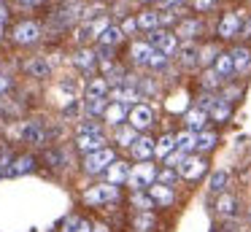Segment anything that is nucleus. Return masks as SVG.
<instances>
[{"mask_svg":"<svg viewBox=\"0 0 251 232\" xmlns=\"http://www.w3.org/2000/svg\"><path fill=\"white\" fill-rule=\"evenodd\" d=\"M157 176H159L157 167L149 165V162H143V165H135V167L130 170V178H127V183H130L135 192H143V189L154 186V178H157Z\"/></svg>","mask_w":251,"mask_h":232,"instance_id":"nucleus-1","label":"nucleus"},{"mask_svg":"<svg viewBox=\"0 0 251 232\" xmlns=\"http://www.w3.org/2000/svg\"><path fill=\"white\" fill-rule=\"evenodd\" d=\"M114 162H116L114 149H100V151H95V154H87V159H84V170H87L89 176H98V173L108 170Z\"/></svg>","mask_w":251,"mask_h":232,"instance_id":"nucleus-2","label":"nucleus"},{"mask_svg":"<svg viewBox=\"0 0 251 232\" xmlns=\"http://www.w3.org/2000/svg\"><path fill=\"white\" fill-rule=\"evenodd\" d=\"M116 197H119V189H116L114 183H98V186L84 192V203L87 205H108V203H114Z\"/></svg>","mask_w":251,"mask_h":232,"instance_id":"nucleus-3","label":"nucleus"},{"mask_svg":"<svg viewBox=\"0 0 251 232\" xmlns=\"http://www.w3.org/2000/svg\"><path fill=\"white\" fill-rule=\"evenodd\" d=\"M149 43H151L157 52H162L165 57H168V54H173L176 49H178V38H176L173 32H168V30H154V32H149Z\"/></svg>","mask_w":251,"mask_h":232,"instance_id":"nucleus-4","label":"nucleus"},{"mask_svg":"<svg viewBox=\"0 0 251 232\" xmlns=\"http://www.w3.org/2000/svg\"><path fill=\"white\" fill-rule=\"evenodd\" d=\"M243 19L246 14H224L222 22H219V35L222 38H235L243 27Z\"/></svg>","mask_w":251,"mask_h":232,"instance_id":"nucleus-5","label":"nucleus"},{"mask_svg":"<svg viewBox=\"0 0 251 232\" xmlns=\"http://www.w3.org/2000/svg\"><path fill=\"white\" fill-rule=\"evenodd\" d=\"M41 38V27L35 22H22L14 27V41L17 43H35Z\"/></svg>","mask_w":251,"mask_h":232,"instance_id":"nucleus-6","label":"nucleus"},{"mask_svg":"<svg viewBox=\"0 0 251 232\" xmlns=\"http://www.w3.org/2000/svg\"><path fill=\"white\" fill-rule=\"evenodd\" d=\"M35 170V159L30 154H25V156H14V162L8 165V170H6V176L8 178H19V176H27V173H33Z\"/></svg>","mask_w":251,"mask_h":232,"instance_id":"nucleus-7","label":"nucleus"},{"mask_svg":"<svg viewBox=\"0 0 251 232\" xmlns=\"http://www.w3.org/2000/svg\"><path fill=\"white\" fill-rule=\"evenodd\" d=\"M151 122H154V111L149 105H135L130 111V127L146 129V127H151Z\"/></svg>","mask_w":251,"mask_h":232,"instance_id":"nucleus-8","label":"nucleus"},{"mask_svg":"<svg viewBox=\"0 0 251 232\" xmlns=\"http://www.w3.org/2000/svg\"><path fill=\"white\" fill-rule=\"evenodd\" d=\"M105 135L103 132H92V135H78L76 138V146L81 151H87V154H95V151H100V149H105Z\"/></svg>","mask_w":251,"mask_h":232,"instance_id":"nucleus-9","label":"nucleus"},{"mask_svg":"<svg viewBox=\"0 0 251 232\" xmlns=\"http://www.w3.org/2000/svg\"><path fill=\"white\" fill-rule=\"evenodd\" d=\"M178 173L184 178H189V181H195V178H200L202 173H205V162H202L200 156H186V162L178 167Z\"/></svg>","mask_w":251,"mask_h":232,"instance_id":"nucleus-10","label":"nucleus"},{"mask_svg":"<svg viewBox=\"0 0 251 232\" xmlns=\"http://www.w3.org/2000/svg\"><path fill=\"white\" fill-rule=\"evenodd\" d=\"M22 140H27V143H33V146H44L46 143V129L41 127L38 122H27L22 127Z\"/></svg>","mask_w":251,"mask_h":232,"instance_id":"nucleus-11","label":"nucleus"},{"mask_svg":"<svg viewBox=\"0 0 251 232\" xmlns=\"http://www.w3.org/2000/svg\"><path fill=\"white\" fill-rule=\"evenodd\" d=\"M178 59H181V65H186V68H192V65H197L202 59V52H200V46L197 43H192V41H186L184 46L178 49Z\"/></svg>","mask_w":251,"mask_h":232,"instance_id":"nucleus-12","label":"nucleus"},{"mask_svg":"<svg viewBox=\"0 0 251 232\" xmlns=\"http://www.w3.org/2000/svg\"><path fill=\"white\" fill-rule=\"evenodd\" d=\"M130 57L135 65H149L154 57V46L151 43H132L130 46Z\"/></svg>","mask_w":251,"mask_h":232,"instance_id":"nucleus-13","label":"nucleus"},{"mask_svg":"<svg viewBox=\"0 0 251 232\" xmlns=\"http://www.w3.org/2000/svg\"><path fill=\"white\" fill-rule=\"evenodd\" d=\"M127 116H130V105L127 103H111L105 108V122L108 124H122Z\"/></svg>","mask_w":251,"mask_h":232,"instance_id":"nucleus-14","label":"nucleus"},{"mask_svg":"<svg viewBox=\"0 0 251 232\" xmlns=\"http://www.w3.org/2000/svg\"><path fill=\"white\" fill-rule=\"evenodd\" d=\"M130 170H132V167L127 165V162H119V159H116L114 165L108 167V183H114V186L125 183L127 178H130Z\"/></svg>","mask_w":251,"mask_h":232,"instance_id":"nucleus-15","label":"nucleus"},{"mask_svg":"<svg viewBox=\"0 0 251 232\" xmlns=\"http://www.w3.org/2000/svg\"><path fill=\"white\" fill-rule=\"evenodd\" d=\"M108 27V19H98V22H87V25H81L78 27V41H89V38H95L98 35L100 38V32Z\"/></svg>","mask_w":251,"mask_h":232,"instance_id":"nucleus-16","label":"nucleus"},{"mask_svg":"<svg viewBox=\"0 0 251 232\" xmlns=\"http://www.w3.org/2000/svg\"><path fill=\"white\" fill-rule=\"evenodd\" d=\"M154 149H157V140H151V138H138L135 146H132V156H135V159H141V162H146L149 156L154 154Z\"/></svg>","mask_w":251,"mask_h":232,"instance_id":"nucleus-17","label":"nucleus"},{"mask_svg":"<svg viewBox=\"0 0 251 232\" xmlns=\"http://www.w3.org/2000/svg\"><path fill=\"white\" fill-rule=\"evenodd\" d=\"M149 194L157 205H173V189L170 186H162V183H154L149 186Z\"/></svg>","mask_w":251,"mask_h":232,"instance_id":"nucleus-18","label":"nucleus"},{"mask_svg":"<svg viewBox=\"0 0 251 232\" xmlns=\"http://www.w3.org/2000/svg\"><path fill=\"white\" fill-rule=\"evenodd\" d=\"M103 70H105V81H108V86H119V84H125V81H127L125 70H122L116 62H105Z\"/></svg>","mask_w":251,"mask_h":232,"instance_id":"nucleus-19","label":"nucleus"},{"mask_svg":"<svg viewBox=\"0 0 251 232\" xmlns=\"http://www.w3.org/2000/svg\"><path fill=\"white\" fill-rule=\"evenodd\" d=\"M200 30H202V25H200L197 19H184V22L178 25V30H176V35L184 38V41H192V38H195Z\"/></svg>","mask_w":251,"mask_h":232,"instance_id":"nucleus-20","label":"nucleus"},{"mask_svg":"<svg viewBox=\"0 0 251 232\" xmlns=\"http://www.w3.org/2000/svg\"><path fill=\"white\" fill-rule=\"evenodd\" d=\"M205 119H208V113L200 111V108L189 111V113H186V129H192V132H202V127H205Z\"/></svg>","mask_w":251,"mask_h":232,"instance_id":"nucleus-21","label":"nucleus"},{"mask_svg":"<svg viewBox=\"0 0 251 232\" xmlns=\"http://www.w3.org/2000/svg\"><path fill=\"white\" fill-rule=\"evenodd\" d=\"M216 210L222 216H227V219H232V216L238 213V200H235L232 194H222V197H219V203H216Z\"/></svg>","mask_w":251,"mask_h":232,"instance_id":"nucleus-22","label":"nucleus"},{"mask_svg":"<svg viewBox=\"0 0 251 232\" xmlns=\"http://www.w3.org/2000/svg\"><path fill=\"white\" fill-rule=\"evenodd\" d=\"M122 38H125V30L116 27V25H108L103 32H100V43H103V46H116Z\"/></svg>","mask_w":251,"mask_h":232,"instance_id":"nucleus-23","label":"nucleus"},{"mask_svg":"<svg viewBox=\"0 0 251 232\" xmlns=\"http://www.w3.org/2000/svg\"><path fill=\"white\" fill-rule=\"evenodd\" d=\"M232 62H235V73H243L251 68V52L249 49H232Z\"/></svg>","mask_w":251,"mask_h":232,"instance_id":"nucleus-24","label":"nucleus"},{"mask_svg":"<svg viewBox=\"0 0 251 232\" xmlns=\"http://www.w3.org/2000/svg\"><path fill=\"white\" fill-rule=\"evenodd\" d=\"M213 70H216L222 78H229V76L235 73V62H232V54H219L216 57V65H213Z\"/></svg>","mask_w":251,"mask_h":232,"instance_id":"nucleus-25","label":"nucleus"},{"mask_svg":"<svg viewBox=\"0 0 251 232\" xmlns=\"http://www.w3.org/2000/svg\"><path fill=\"white\" fill-rule=\"evenodd\" d=\"M176 149L178 151H192V149H197V135L192 132V129H184V132H178L176 135Z\"/></svg>","mask_w":251,"mask_h":232,"instance_id":"nucleus-26","label":"nucleus"},{"mask_svg":"<svg viewBox=\"0 0 251 232\" xmlns=\"http://www.w3.org/2000/svg\"><path fill=\"white\" fill-rule=\"evenodd\" d=\"M105 92H108V81L105 78H92L87 84V97H92V100H105Z\"/></svg>","mask_w":251,"mask_h":232,"instance_id":"nucleus-27","label":"nucleus"},{"mask_svg":"<svg viewBox=\"0 0 251 232\" xmlns=\"http://www.w3.org/2000/svg\"><path fill=\"white\" fill-rule=\"evenodd\" d=\"M25 68H27V73L35 76V78H44V76H49V70H51L49 62H46L44 57H33L27 65H25Z\"/></svg>","mask_w":251,"mask_h":232,"instance_id":"nucleus-28","label":"nucleus"},{"mask_svg":"<svg viewBox=\"0 0 251 232\" xmlns=\"http://www.w3.org/2000/svg\"><path fill=\"white\" fill-rule=\"evenodd\" d=\"M159 25H162V22H159V11H143V14L138 16V27H143V30H149V32H154Z\"/></svg>","mask_w":251,"mask_h":232,"instance_id":"nucleus-29","label":"nucleus"},{"mask_svg":"<svg viewBox=\"0 0 251 232\" xmlns=\"http://www.w3.org/2000/svg\"><path fill=\"white\" fill-rule=\"evenodd\" d=\"M154 224H157V221H154L151 210H141V213H138L135 219H132V227H135L138 232H151V230H154Z\"/></svg>","mask_w":251,"mask_h":232,"instance_id":"nucleus-30","label":"nucleus"},{"mask_svg":"<svg viewBox=\"0 0 251 232\" xmlns=\"http://www.w3.org/2000/svg\"><path fill=\"white\" fill-rule=\"evenodd\" d=\"M135 140H138V129L135 127H119V129H116V143H119V146L132 149Z\"/></svg>","mask_w":251,"mask_h":232,"instance_id":"nucleus-31","label":"nucleus"},{"mask_svg":"<svg viewBox=\"0 0 251 232\" xmlns=\"http://www.w3.org/2000/svg\"><path fill=\"white\" fill-rule=\"evenodd\" d=\"M227 181H229L227 170H213L211 181H208V189H211V192H224V189H227Z\"/></svg>","mask_w":251,"mask_h":232,"instance_id":"nucleus-32","label":"nucleus"},{"mask_svg":"<svg viewBox=\"0 0 251 232\" xmlns=\"http://www.w3.org/2000/svg\"><path fill=\"white\" fill-rule=\"evenodd\" d=\"M173 151H176V135H162V138L157 140L154 154H157V156H170Z\"/></svg>","mask_w":251,"mask_h":232,"instance_id":"nucleus-33","label":"nucleus"},{"mask_svg":"<svg viewBox=\"0 0 251 232\" xmlns=\"http://www.w3.org/2000/svg\"><path fill=\"white\" fill-rule=\"evenodd\" d=\"M95 57H98L95 52H76L73 62H76V68H81V70H87V73H92V70H95Z\"/></svg>","mask_w":251,"mask_h":232,"instance_id":"nucleus-34","label":"nucleus"},{"mask_svg":"<svg viewBox=\"0 0 251 232\" xmlns=\"http://www.w3.org/2000/svg\"><path fill=\"white\" fill-rule=\"evenodd\" d=\"M105 100H92V97H87L84 100V113L87 116H105Z\"/></svg>","mask_w":251,"mask_h":232,"instance_id":"nucleus-35","label":"nucleus"},{"mask_svg":"<svg viewBox=\"0 0 251 232\" xmlns=\"http://www.w3.org/2000/svg\"><path fill=\"white\" fill-rule=\"evenodd\" d=\"M130 203L135 205V208H141V210H151L154 205H157V203L151 200V194H149V192H132Z\"/></svg>","mask_w":251,"mask_h":232,"instance_id":"nucleus-36","label":"nucleus"},{"mask_svg":"<svg viewBox=\"0 0 251 232\" xmlns=\"http://www.w3.org/2000/svg\"><path fill=\"white\" fill-rule=\"evenodd\" d=\"M211 116L216 119V122H222V119H227L229 116V100H216L213 103V108H211Z\"/></svg>","mask_w":251,"mask_h":232,"instance_id":"nucleus-37","label":"nucleus"},{"mask_svg":"<svg viewBox=\"0 0 251 232\" xmlns=\"http://www.w3.org/2000/svg\"><path fill=\"white\" fill-rule=\"evenodd\" d=\"M216 146V135L213 132H200L197 135V151H211Z\"/></svg>","mask_w":251,"mask_h":232,"instance_id":"nucleus-38","label":"nucleus"},{"mask_svg":"<svg viewBox=\"0 0 251 232\" xmlns=\"http://www.w3.org/2000/svg\"><path fill=\"white\" fill-rule=\"evenodd\" d=\"M222 81L224 78L216 73V70H205V76H202V86H205V89H213V86H219Z\"/></svg>","mask_w":251,"mask_h":232,"instance_id":"nucleus-39","label":"nucleus"},{"mask_svg":"<svg viewBox=\"0 0 251 232\" xmlns=\"http://www.w3.org/2000/svg\"><path fill=\"white\" fill-rule=\"evenodd\" d=\"M184 162H186V154H184V151H178V149H176L170 156H165V165H168V167H181Z\"/></svg>","mask_w":251,"mask_h":232,"instance_id":"nucleus-40","label":"nucleus"},{"mask_svg":"<svg viewBox=\"0 0 251 232\" xmlns=\"http://www.w3.org/2000/svg\"><path fill=\"white\" fill-rule=\"evenodd\" d=\"M92 132H103L98 122H92V119H87V122H81V124H78V135H92Z\"/></svg>","mask_w":251,"mask_h":232,"instance_id":"nucleus-41","label":"nucleus"},{"mask_svg":"<svg viewBox=\"0 0 251 232\" xmlns=\"http://www.w3.org/2000/svg\"><path fill=\"white\" fill-rule=\"evenodd\" d=\"M157 178H159L162 186H173V183H176V170H173V167H168V170H162Z\"/></svg>","mask_w":251,"mask_h":232,"instance_id":"nucleus-42","label":"nucleus"},{"mask_svg":"<svg viewBox=\"0 0 251 232\" xmlns=\"http://www.w3.org/2000/svg\"><path fill=\"white\" fill-rule=\"evenodd\" d=\"M213 103H216V97L208 95V92H205V95H200V100H197V108H200V111H211Z\"/></svg>","mask_w":251,"mask_h":232,"instance_id":"nucleus-43","label":"nucleus"},{"mask_svg":"<svg viewBox=\"0 0 251 232\" xmlns=\"http://www.w3.org/2000/svg\"><path fill=\"white\" fill-rule=\"evenodd\" d=\"M78 224H81V219H78V216H68V219L62 221V232H76Z\"/></svg>","mask_w":251,"mask_h":232,"instance_id":"nucleus-44","label":"nucleus"},{"mask_svg":"<svg viewBox=\"0 0 251 232\" xmlns=\"http://www.w3.org/2000/svg\"><path fill=\"white\" fill-rule=\"evenodd\" d=\"M95 54H98V57H103L105 62H111V57H114V46H103V43H100Z\"/></svg>","mask_w":251,"mask_h":232,"instance_id":"nucleus-45","label":"nucleus"},{"mask_svg":"<svg viewBox=\"0 0 251 232\" xmlns=\"http://www.w3.org/2000/svg\"><path fill=\"white\" fill-rule=\"evenodd\" d=\"M219 0H195V8L197 11H208V8H213Z\"/></svg>","mask_w":251,"mask_h":232,"instance_id":"nucleus-46","label":"nucleus"},{"mask_svg":"<svg viewBox=\"0 0 251 232\" xmlns=\"http://www.w3.org/2000/svg\"><path fill=\"white\" fill-rule=\"evenodd\" d=\"M176 19V14H173V11H159V22H162V25H168V22H173Z\"/></svg>","mask_w":251,"mask_h":232,"instance_id":"nucleus-47","label":"nucleus"},{"mask_svg":"<svg viewBox=\"0 0 251 232\" xmlns=\"http://www.w3.org/2000/svg\"><path fill=\"white\" fill-rule=\"evenodd\" d=\"M240 35L251 38V16H246V19H243V27H240Z\"/></svg>","mask_w":251,"mask_h":232,"instance_id":"nucleus-48","label":"nucleus"},{"mask_svg":"<svg viewBox=\"0 0 251 232\" xmlns=\"http://www.w3.org/2000/svg\"><path fill=\"white\" fill-rule=\"evenodd\" d=\"M8 86H11V78H8V76H0V95H3Z\"/></svg>","mask_w":251,"mask_h":232,"instance_id":"nucleus-49","label":"nucleus"},{"mask_svg":"<svg viewBox=\"0 0 251 232\" xmlns=\"http://www.w3.org/2000/svg\"><path fill=\"white\" fill-rule=\"evenodd\" d=\"M135 27H138V22H135V19H127L125 25H122V30H125V32H132Z\"/></svg>","mask_w":251,"mask_h":232,"instance_id":"nucleus-50","label":"nucleus"},{"mask_svg":"<svg viewBox=\"0 0 251 232\" xmlns=\"http://www.w3.org/2000/svg\"><path fill=\"white\" fill-rule=\"evenodd\" d=\"M76 232H95V227L89 224V221H81V224L76 227Z\"/></svg>","mask_w":251,"mask_h":232,"instance_id":"nucleus-51","label":"nucleus"},{"mask_svg":"<svg viewBox=\"0 0 251 232\" xmlns=\"http://www.w3.org/2000/svg\"><path fill=\"white\" fill-rule=\"evenodd\" d=\"M41 3H46V0H19V5H27V8H35Z\"/></svg>","mask_w":251,"mask_h":232,"instance_id":"nucleus-52","label":"nucleus"},{"mask_svg":"<svg viewBox=\"0 0 251 232\" xmlns=\"http://www.w3.org/2000/svg\"><path fill=\"white\" fill-rule=\"evenodd\" d=\"M178 3H184V0H159V5H165V11L173 8V5H178Z\"/></svg>","mask_w":251,"mask_h":232,"instance_id":"nucleus-53","label":"nucleus"},{"mask_svg":"<svg viewBox=\"0 0 251 232\" xmlns=\"http://www.w3.org/2000/svg\"><path fill=\"white\" fill-rule=\"evenodd\" d=\"M95 232H111V230L105 224H98V227H95Z\"/></svg>","mask_w":251,"mask_h":232,"instance_id":"nucleus-54","label":"nucleus"},{"mask_svg":"<svg viewBox=\"0 0 251 232\" xmlns=\"http://www.w3.org/2000/svg\"><path fill=\"white\" fill-rule=\"evenodd\" d=\"M6 19V8H3V5H0V22Z\"/></svg>","mask_w":251,"mask_h":232,"instance_id":"nucleus-55","label":"nucleus"},{"mask_svg":"<svg viewBox=\"0 0 251 232\" xmlns=\"http://www.w3.org/2000/svg\"><path fill=\"white\" fill-rule=\"evenodd\" d=\"M3 176H6V170H0V178H3Z\"/></svg>","mask_w":251,"mask_h":232,"instance_id":"nucleus-56","label":"nucleus"},{"mask_svg":"<svg viewBox=\"0 0 251 232\" xmlns=\"http://www.w3.org/2000/svg\"><path fill=\"white\" fill-rule=\"evenodd\" d=\"M143 3H151V0H143ZM157 3H159V0H157Z\"/></svg>","mask_w":251,"mask_h":232,"instance_id":"nucleus-57","label":"nucleus"},{"mask_svg":"<svg viewBox=\"0 0 251 232\" xmlns=\"http://www.w3.org/2000/svg\"><path fill=\"white\" fill-rule=\"evenodd\" d=\"M0 105H3V95H0Z\"/></svg>","mask_w":251,"mask_h":232,"instance_id":"nucleus-58","label":"nucleus"}]
</instances>
